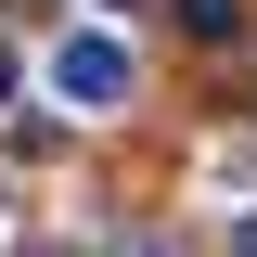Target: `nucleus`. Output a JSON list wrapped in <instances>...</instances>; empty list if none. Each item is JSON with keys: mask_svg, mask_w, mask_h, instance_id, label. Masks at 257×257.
Segmentation results:
<instances>
[{"mask_svg": "<svg viewBox=\"0 0 257 257\" xmlns=\"http://www.w3.org/2000/svg\"><path fill=\"white\" fill-rule=\"evenodd\" d=\"M52 90L77 103V116H116V103H128V39H103V26H77V39L52 52Z\"/></svg>", "mask_w": 257, "mask_h": 257, "instance_id": "obj_1", "label": "nucleus"}, {"mask_svg": "<svg viewBox=\"0 0 257 257\" xmlns=\"http://www.w3.org/2000/svg\"><path fill=\"white\" fill-rule=\"evenodd\" d=\"M180 26H193V39H231V26H244V0H180Z\"/></svg>", "mask_w": 257, "mask_h": 257, "instance_id": "obj_2", "label": "nucleus"}, {"mask_svg": "<svg viewBox=\"0 0 257 257\" xmlns=\"http://www.w3.org/2000/svg\"><path fill=\"white\" fill-rule=\"evenodd\" d=\"M0 103H13V52H0Z\"/></svg>", "mask_w": 257, "mask_h": 257, "instance_id": "obj_3", "label": "nucleus"}, {"mask_svg": "<svg viewBox=\"0 0 257 257\" xmlns=\"http://www.w3.org/2000/svg\"><path fill=\"white\" fill-rule=\"evenodd\" d=\"M26 257H64V244H26Z\"/></svg>", "mask_w": 257, "mask_h": 257, "instance_id": "obj_4", "label": "nucleus"}]
</instances>
